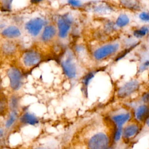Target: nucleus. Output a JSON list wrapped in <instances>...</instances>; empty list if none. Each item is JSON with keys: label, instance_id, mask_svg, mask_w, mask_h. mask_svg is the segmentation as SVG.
I'll use <instances>...</instances> for the list:
<instances>
[{"label": "nucleus", "instance_id": "obj_1", "mask_svg": "<svg viewBox=\"0 0 149 149\" xmlns=\"http://www.w3.org/2000/svg\"><path fill=\"white\" fill-rule=\"evenodd\" d=\"M141 87V81L136 78L132 79L125 83L118 90L117 95L119 98H127L137 92Z\"/></svg>", "mask_w": 149, "mask_h": 149}, {"label": "nucleus", "instance_id": "obj_2", "mask_svg": "<svg viewBox=\"0 0 149 149\" xmlns=\"http://www.w3.org/2000/svg\"><path fill=\"white\" fill-rule=\"evenodd\" d=\"M119 48L120 44L117 42L105 44L95 49L93 52V56L96 60L100 61L115 54Z\"/></svg>", "mask_w": 149, "mask_h": 149}, {"label": "nucleus", "instance_id": "obj_3", "mask_svg": "<svg viewBox=\"0 0 149 149\" xmlns=\"http://www.w3.org/2000/svg\"><path fill=\"white\" fill-rule=\"evenodd\" d=\"M6 74L11 88L15 91L19 90L22 86L23 80V73L20 70L16 67L11 66L7 70Z\"/></svg>", "mask_w": 149, "mask_h": 149}, {"label": "nucleus", "instance_id": "obj_4", "mask_svg": "<svg viewBox=\"0 0 149 149\" xmlns=\"http://www.w3.org/2000/svg\"><path fill=\"white\" fill-rule=\"evenodd\" d=\"M109 140L108 136L102 132L93 135L88 140V149H107Z\"/></svg>", "mask_w": 149, "mask_h": 149}, {"label": "nucleus", "instance_id": "obj_5", "mask_svg": "<svg viewBox=\"0 0 149 149\" xmlns=\"http://www.w3.org/2000/svg\"><path fill=\"white\" fill-rule=\"evenodd\" d=\"M72 23L70 16L67 15L61 16L57 20L58 36L61 38H65L68 36V33Z\"/></svg>", "mask_w": 149, "mask_h": 149}, {"label": "nucleus", "instance_id": "obj_6", "mask_svg": "<svg viewBox=\"0 0 149 149\" xmlns=\"http://www.w3.org/2000/svg\"><path fill=\"white\" fill-rule=\"evenodd\" d=\"M41 59V55L35 50H28L22 56L23 63L27 68H31L37 65L40 62Z\"/></svg>", "mask_w": 149, "mask_h": 149}, {"label": "nucleus", "instance_id": "obj_7", "mask_svg": "<svg viewBox=\"0 0 149 149\" xmlns=\"http://www.w3.org/2000/svg\"><path fill=\"white\" fill-rule=\"evenodd\" d=\"M44 24L45 21L42 18L34 17L26 23L25 28L30 35L36 37L39 34Z\"/></svg>", "mask_w": 149, "mask_h": 149}, {"label": "nucleus", "instance_id": "obj_8", "mask_svg": "<svg viewBox=\"0 0 149 149\" xmlns=\"http://www.w3.org/2000/svg\"><path fill=\"white\" fill-rule=\"evenodd\" d=\"M61 66L65 75L69 79H74L77 74V68L70 56L61 62Z\"/></svg>", "mask_w": 149, "mask_h": 149}, {"label": "nucleus", "instance_id": "obj_9", "mask_svg": "<svg viewBox=\"0 0 149 149\" xmlns=\"http://www.w3.org/2000/svg\"><path fill=\"white\" fill-rule=\"evenodd\" d=\"M141 126L140 123L134 122L127 125L123 129L122 136L125 139L129 140L135 137L140 132Z\"/></svg>", "mask_w": 149, "mask_h": 149}, {"label": "nucleus", "instance_id": "obj_10", "mask_svg": "<svg viewBox=\"0 0 149 149\" xmlns=\"http://www.w3.org/2000/svg\"><path fill=\"white\" fill-rule=\"evenodd\" d=\"M136 121L140 123H144L149 117V105L143 103L135 109L134 112Z\"/></svg>", "mask_w": 149, "mask_h": 149}, {"label": "nucleus", "instance_id": "obj_11", "mask_svg": "<svg viewBox=\"0 0 149 149\" xmlns=\"http://www.w3.org/2000/svg\"><path fill=\"white\" fill-rule=\"evenodd\" d=\"M149 36V24H143L132 31V36L137 40H141Z\"/></svg>", "mask_w": 149, "mask_h": 149}, {"label": "nucleus", "instance_id": "obj_12", "mask_svg": "<svg viewBox=\"0 0 149 149\" xmlns=\"http://www.w3.org/2000/svg\"><path fill=\"white\" fill-rule=\"evenodd\" d=\"M131 118V114L129 112L119 113L112 116V120L117 127H123V126Z\"/></svg>", "mask_w": 149, "mask_h": 149}, {"label": "nucleus", "instance_id": "obj_13", "mask_svg": "<svg viewBox=\"0 0 149 149\" xmlns=\"http://www.w3.org/2000/svg\"><path fill=\"white\" fill-rule=\"evenodd\" d=\"M121 5L125 8L134 12L141 10V5L139 0H119Z\"/></svg>", "mask_w": 149, "mask_h": 149}, {"label": "nucleus", "instance_id": "obj_14", "mask_svg": "<svg viewBox=\"0 0 149 149\" xmlns=\"http://www.w3.org/2000/svg\"><path fill=\"white\" fill-rule=\"evenodd\" d=\"M1 35L8 38H15L20 36L21 31L17 27L10 26L2 31Z\"/></svg>", "mask_w": 149, "mask_h": 149}, {"label": "nucleus", "instance_id": "obj_15", "mask_svg": "<svg viewBox=\"0 0 149 149\" xmlns=\"http://www.w3.org/2000/svg\"><path fill=\"white\" fill-rule=\"evenodd\" d=\"M56 33V30L53 25H47L41 34V40L44 42H48L55 37Z\"/></svg>", "mask_w": 149, "mask_h": 149}, {"label": "nucleus", "instance_id": "obj_16", "mask_svg": "<svg viewBox=\"0 0 149 149\" xmlns=\"http://www.w3.org/2000/svg\"><path fill=\"white\" fill-rule=\"evenodd\" d=\"M130 18L129 16L125 13L119 15L115 21V26L119 28H123L127 26L130 23Z\"/></svg>", "mask_w": 149, "mask_h": 149}, {"label": "nucleus", "instance_id": "obj_17", "mask_svg": "<svg viewBox=\"0 0 149 149\" xmlns=\"http://www.w3.org/2000/svg\"><path fill=\"white\" fill-rule=\"evenodd\" d=\"M20 121L24 124L35 125L38 123V119L36 116L30 112L24 113L20 119Z\"/></svg>", "mask_w": 149, "mask_h": 149}, {"label": "nucleus", "instance_id": "obj_18", "mask_svg": "<svg viewBox=\"0 0 149 149\" xmlns=\"http://www.w3.org/2000/svg\"><path fill=\"white\" fill-rule=\"evenodd\" d=\"M16 50V45L12 42L6 41L2 45V51L5 55H10L14 54Z\"/></svg>", "mask_w": 149, "mask_h": 149}, {"label": "nucleus", "instance_id": "obj_19", "mask_svg": "<svg viewBox=\"0 0 149 149\" xmlns=\"http://www.w3.org/2000/svg\"><path fill=\"white\" fill-rule=\"evenodd\" d=\"M149 70V57L141 62L137 67V73H143Z\"/></svg>", "mask_w": 149, "mask_h": 149}, {"label": "nucleus", "instance_id": "obj_20", "mask_svg": "<svg viewBox=\"0 0 149 149\" xmlns=\"http://www.w3.org/2000/svg\"><path fill=\"white\" fill-rule=\"evenodd\" d=\"M139 20L143 24H149V11L141 10L137 15Z\"/></svg>", "mask_w": 149, "mask_h": 149}, {"label": "nucleus", "instance_id": "obj_21", "mask_svg": "<svg viewBox=\"0 0 149 149\" xmlns=\"http://www.w3.org/2000/svg\"><path fill=\"white\" fill-rule=\"evenodd\" d=\"M17 118V112L15 111H12L7 119L5 122V127L6 128H9L14 123Z\"/></svg>", "mask_w": 149, "mask_h": 149}, {"label": "nucleus", "instance_id": "obj_22", "mask_svg": "<svg viewBox=\"0 0 149 149\" xmlns=\"http://www.w3.org/2000/svg\"><path fill=\"white\" fill-rule=\"evenodd\" d=\"M94 75H95L94 72H90L88 73L87 74H86L83 78V80H82L83 84L86 87H87L88 85V84L90 83V81L92 80V79L94 78Z\"/></svg>", "mask_w": 149, "mask_h": 149}, {"label": "nucleus", "instance_id": "obj_23", "mask_svg": "<svg viewBox=\"0 0 149 149\" xmlns=\"http://www.w3.org/2000/svg\"><path fill=\"white\" fill-rule=\"evenodd\" d=\"M19 104V100L18 97L16 95H12L10 97V101H9V106L11 109L13 111H15V109L17 108Z\"/></svg>", "mask_w": 149, "mask_h": 149}, {"label": "nucleus", "instance_id": "obj_24", "mask_svg": "<svg viewBox=\"0 0 149 149\" xmlns=\"http://www.w3.org/2000/svg\"><path fill=\"white\" fill-rule=\"evenodd\" d=\"M123 134V127H117L113 136L114 140L116 141H119Z\"/></svg>", "mask_w": 149, "mask_h": 149}, {"label": "nucleus", "instance_id": "obj_25", "mask_svg": "<svg viewBox=\"0 0 149 149\" xmlns=\"http://www.w3.org/2000/svg\"><path fill=\"white\" fill-rule=\"evenodd\" d=\"M141 100L143 103L149 105V91L144 92L141 97Z\"/></svg>", "mask_w": 149, "mask_h": 149}, {"label": "nucleus", "instance_id": "obj_26", "mask_svg": "<svg viewBox=\"0 0 149 149\" xmlns=\"http://www.w3.org/2000/svg\"><path fill=\"white\" fill-rule=\"evenodd\" d=\"M68 2L72 6L79 8L81 6V2L79 0H68Z\"/></svg>", "mask_w": 149, "mask_h": 149}, {"label": "nucleus", "instance_id": "obj_27", "mask_svg": "<svg viewBox=\"0 0 149 149\" xmlns=\"http://www.w3.org/2000/svg\"><path fill=\"white\" fill-rule=\"evenodd\" d=\"M13 0H3L2 3H3L4 8L6 9H10Z\"/></svg>", "mask_w": 149, "mask_h": 149}, {"label": "nucleus", "instance_id": "obj_28", "mask_svg": "<svg viewBox=\"0 0 149 149\" xmlns=\"http://www.w3.org/2000/svg\"><path fill=\"white\" fill-rule=\"evenodd\" d=\"M144 124L148 128H149V117L146 119V120L144 122Z\"/></svg>", "mask_w": 149, "mask_h": 149}, {"label": "nucleus", "instance_id": "obj_29", "mask_svg": "<svg viewBox=\"0 0 149 149\" xmlns=\"http://www.w3.org/2000/svg\"><path fill=\"white\" fill-rule=\"evenodd\" d=\"M42 1L43 0H31V2L32 3H38V2H40L41 1Z\"/></svg>", "mask_w": 149, "mask_h": 149}, {"label": "nucleus", "instance_id": "obj_30", "mask_svg": "<svg viewBox=\"0 0 149 149\" xmlns=\"http://www.w3.org/2000/svg\"><path fill=\"white\" fill-rule=\"evenodd\" d=\"M37 149H47V148H37Z\"/></svg>", "mask_w": 149, "mask_h": 149}, {"label": "nucleus", "instance_id": "obj_31", "mask_svg": "<svg viewBox=\"0 0 149 149\" xmlns=\"http://www.w3.org/2000/svg\"><path fill=\"white\" fill-rule=\"evenodd\" d=\"M107 149H112L111 147H108Z\"/></svg>", "mask_w": 149, "mask_h": 149}, {"label": "nucleus", "instance_id": "obj_32", "mask_svg": "<svg viewBox=\"0 0 149 149\" xmlns=\"http://www.w3.org/2000/svg\"><path fill=\"white\" fill-rule=\"evenodd\" d=\"M148 73H149V70H148Z\"/></svg>", "mask_w": 149, "mask_h": 149}]
</instances>
